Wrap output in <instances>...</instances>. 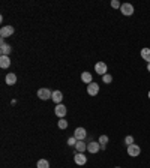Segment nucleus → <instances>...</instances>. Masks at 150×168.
Listing matches in <instances>:
<instances>
[{"label":"nucleus","mask_w":150,"mask_h":168,"mask_svg":"<svg viewBox=\"0 0 150 168\" xmlns=\"http://www.w3.org/2000/svg\"><path fill=\"white\" fill-rule=\"evenodd\" d=\"M66 126H68V122L65 119H62V120H59V128L60 129H66Z\"/></svg>","instance_id":"nucleus-21"},{"label":"nucleus","mask_w":150,"mask_h":168,"mask_svg":"<svg viewBox=\"0 0 150 168\" xmlns=\"http://www.w3.org/2000/svg\"><path fill=\"white\" fill-rule=\"evenodd\" d=\"M116 168H120V167H116Z\"/></svg>","instance_id":"nucleus-27"},{"label":"nucleus","mask_w":150,"mask_h":168,"mask_svg":"<svg viewBox=\"0 0 150 168\" xmlns=\"http://www.w3.org/2000/svg\"><path fill=\"white\" fill-rule=\"evenodd\" d=\"M86 162H87V158L84 156V153H77V155H75V164L84 165Z\"/></svg>","instance_id":"nucleus-11"},{"label":"nucleus","mask_w":150,"mask_h":168,"mask_svg":"<svg viewBox=\"0 0 150 168\" xmlns=\"http://www.w3.org/2000/svg\"><path fill=\"white\" fill-rule=\"evenodd\" d=\"M140 153H141L140 146H137V144H131V146H128V155H129V156H132V158H137Z\"/></svg>","instance_id":"nucleus-3"},{"label":"nucleus","mask_w":150,"mask_h":168,"mask_svg":"<svg viewBox=\"0 0 150 168\" xmlns=\"http://www.w3.org/2000/svg\"><path fill=\"white\" fill-rule=\"evenodd\" d=\"M141 57L150 63V48H143L141 50Z\"/></svg>","instance_id":"nucleus-17"},{"label":"nucleus","mask_w":150,"mask_h":168,"mask_svg":"<svg viewBox=\"0 0 150 168\" xmlns=\"http://www.w3.org/2000/svg\"><path fill=\"white\" fill-rule=\"evenodd\" d=\"M38 168H50V164H48V161H45V159H41L38 161Z\"/></svg>","instance_id":"nucleus-19"},{"label":"nucleus","mask_w":150,"mask_h":168,"mask_svg":"<svg viewBox=\"0 0 150 168\" xmlns=\"http://www.w3.org/2000/svg\"><path fill=\"white\" fill-rule=\"evenodd\" d=\"M125 143H126V146H131V144H134V137H132V135H128V137L125 138Z\"/></svg>","instance_id":"nucleus-22"},{"label":"nucleus","mask_w":150,"mask_h":168,"mask_svg":"<svg viewBox=\"0 0 150 168\" xmlns=\"http://www.w3.org/2000/svg\"><path fill=\"white\" fill-rule=\"evenodd\" d=\"M38 96H39V99H42V101H47V99L53 98V92H51L50 89H39L38 90Z\"/></svg>","instance_id":"nucleus-1"},{"label":"nucleus","mask_w":150,"mask_h":168,"mask_svg":"<svg viewBox=\"0 0 150 168\" xmlns=\"http://www.w3.org/2000/svg\"><path fill=\"white\" fill-rule=\"evenodd\" d=\"M98 143L101 144V149H105L107 147V143H108V137H107V135H101Z\"/></svg>","instance_id":"nucleus-18"},{"label":"nucleus","mask_w":150,"mask_h":168,"mask_svg":"<svg viewBox=\"0 0 150 168\" xmlns=\"http://www.w3.org/2000/svg\"><path fill=\"white\" fill-rule=\"evenodd\" d=\"M147 71H149V72H150V63H149V65H147Z\"/></svg>","instance_id":"nucleus-25"},{"label":"nucleus","mask_w":150,"mask_h":168,"mask_svg":"<svg viewBox=\"0 0 150 168\" xmlns=\"http://www.w3.org/2000/svg\"><path fill=\"white\" fill-rule=\"evenodd\" d=\"M120 12H122L123 15H126V17H131V15L134 14V6H132L131 3H123L122 8H120Z\"/></svg>","instance_id":"nucleus-2"},{"label":"nucleus","mask_w":150,"mask_h":168,"mask_svg":"<svg viewBox=\"0 0 150 168\" xmlns=\"http://www.w3.org/2000/svg\"><path fill=\"white\" fill-rule=\"evenodd\" d=\"M11 66V60H9V56H2L0 57V68L2 69H6Z\"/></svg>","instance_id":"nucleus-10"},{"label":"nucleus","mask_w":150,"mask_h":168,"mask_svg":"<svg viewBox=\"0 0 150 168\" xmlns=\"http://www.w3.org/2000/svg\"><path fill=\"white\" fill-rule=\"evenodd\" d=\"M15 83H17V75H15V74H12V72H9V74L6 75V84L14 86Z\"/></svg>","instance_id":"nucleus-13"},{"label":"nucleus","mask_w":150,"mask_h":168,"mask_svg":"<svg viewBox=\"0 0 150 168\" xmlns=\"http://www.w3.org/2000/svg\"><path fill=\"white\" fill-rule=\"evenodd\" d=\"M11 35H14V27L12 26H3L0 29V36L2 38H8Z\"/></svg>","instance_id":"nucleus-5"},{"label":"nucleus","mask_w":150,"mask_h":168,"mask_svg":"<svg viewBox=\"0 0 150 168\" xmlns=\"http://www.w3.org/2000/svg\"><path fill=\"white\" fill-rule=\"evenodd\" d=\"M87 150H89L90 153H98L101 150V144L99 143H96V141H92L87 144Z\"/></svg>","instance_id":"nucleus-9"},{"label":"nucleus","mask_w":150,"mask_h":168,"mask_svg":"<svg viewBox=\"0 0 150 168\" xmlns=\"http://www.w3.org/2000/svg\"><path fill=\"white\" fill-rule=\"evenodd\" d=\"M102 81H104L105 84H110L111 81H113V77H111L110 74H105V75L102 77Z\"/></svg>","instance_id":"nucleus-20"},{"label":"nucleus","mask_w":150,"mask_h":168,"mask_svg":"<svg viewBox=\"0 0 150 168\" xmlns=\"http://www.w3.org/2000/svg\"><path fill=\"white\" fill-rule=\"evenodd\" d=\"M53 101L59 105L60 102H62V99H63V95H62V92H59V90H56V92H53Z\"/></svg>","instance_id":"nucleus-14"},{"label":"nucleus","mask_w":150,"mask_h":168,"mask_svg":"<svg viewBox=\"0 0 150 168\" xmlns=\"http://www.w3.org/2000/svg\"><path fill=\"white\" fill-rule=\"evenodd\" d=\"M0 53H2V56H9L11 53V47L8 44H5L3 41H2V45H0Z\"/></svg>","instance_id":"nucleus-12"},{"label":"nucleus","mask_w":150,"mask_h":168,"mask_svg":"<svg viewBox=\"0 0 150 168\" xmlns=\"http://www.w3.org/2000/svg\"><path fill=\"white\" fill-rule=\"evenodd\" d=\"M66 111H68V110H66V107H65V105H62V104L56 105V110H54L56 116H57V117H62V119L66 116Z\"/></svg>","instance_id":"nucleus-8"},{"label":"nucleus","mask_w":150,"mask_h":168,"mask_svg":"<svg viewBox=\"0 0 150 168\" xmlns=\"http://www.w3.org/2000/svg\"><path fill=\"white\" fill-rule=\"evenodd\" d=\"M107 69H108V68H107V65H105L104 62H98V63L95 65V71H96L99 75H102V77L107 74Z\"/></svg>","instance_id":"nucleus-6"},{"label":"nucleus","mask_w":150,"mask_h":168,"mask_svg":"<svg viewBox=\"0 0 150 168\" xmlns=\"http://www.w3.org/2000/svg\"><path fill=\"white\" fill-rule=\"evenodd\" d=\"M77 141H78V140L75 138V137H71V138L68 140V144H69V146H75V144H77Z\"/></svg>","instance_id":"nucleus-24"},{"label":"nucleus","mask_w":150,"mask_h":168,"mask_svg":"<svg viewBox=\"0 0 150 168\" xmlns=\"http://www.w3.org/2000/svg\"><path fill=\"white\" fill-rule=\"evenodd\" d=\"M75 149L78 150V153H83L84 150H87V144H84V141H77Z\"/></svg>","instance_id":"nucleus-16"},{"label":"nucleus","mask_w":150,"mask_h":168,"mask_svg":"<svg viewBox=\"0 0 150 168\" xmlns=\"http://www.w3.org/2000/svg\"><path fill=\"white\" fill-rule=\"evenodd\" d=\"M111 6L116 8V9H117V8H122V5H120L119 0H113V2H111Z\"/></svg>","instance_id":"nucleus-23"},{"label":"nucleus","mask_w":150,"mask_h":168,"mask_svg":"<svg viewBox=\"0 0 150 168\" xmlns=\"http://www.w3.org/2000/svg\"><path fill=\"white\" fill-rule=\"evenodd\" d=\"M74 137L78 140V141H84V138L87 137V132H86L84 128H77L75 132H74Z\"/></svg>","instance_id":"nucleus-4"},{"label":"nucleus","mask_w":150,"mask_h":168,"mask_svg":"<svg viewBox=\"0 0 150 168\" xmlns=\"http://www.w3.org/2000/svg\"><path fill=\"white\" fill-rule=\"evenodd\" d=\"M81 80H83L87 86H89L90 83H93V81H92V74H90V72H83V74H81Z\"/></svg>","instance_id":"nucleus-15"},{"label":"nucleus","mask_w":150,"mask_h":168,"mask_svg":"<svg viewBox=\"0 0 150 168\" xmlns=\"http://www.w3.org/2000/svg\"><path fill=\"white\" fill-rule=\"evenodd\" d=\"M98 92H99V84H96V83H90L89 86H87V93H89L90 96H96Z\"/></svg>","instance_id":"nucleus-7"},{"label":"nucleus","mask_w":150,"mask_h":168,"mask_svg":"<svg viewBox=\"0 0 150 168\" xmlns=\"http://www.w3.org/2000/svg\"><path fill=\"white\" fill-rule=\"evenodd\" d=\"M149 98H150V92H149Z\"/></svg>","instance_id":"nucleus-26"}]
</instances>
